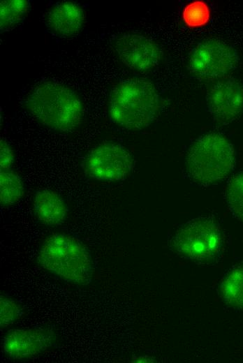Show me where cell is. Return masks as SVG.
Listing matches in <instances>:
<instances>
[{
    "mask_svg": "<svg viewBox=\"0 0 243 363\" xmlns=\"http://www.w3.org/2000/svg\"><path fill=\"white\" fill-rule=\"evenodd\" d=\"M27 107L41 124L57 131L77 128L83 118V107L71 88L54 82L37 84L27 98Z\"/></svg>",
    "mask_w": 243,
    "mask_h": 363,
    "instance_id": "cell-1",
    "label": "cell"
},
{
    "mask_svg": "<svg viewBox=\"0 0 243 363\" xmlns=\"http://www.w3.org/2000/svg\"><path fill=\"white\" fill-rule=\"evenodd\" d=\"M160 101L158 91L149 80L130 78L112 90L110 114L112 121L129 130L142 129L158 116Z\"/></svg>",
    "mask_w": 243,
    "mask_h": 363,
    "instance_id": "cell-2",
    "label": "cell"
},
{
    "mask_svg": "<svg viewBox=\"0 0 243 363\" xmlns=\"http://www.w3.org/2000/svg\"><path fill=\"white\" fill-rule=\"evenodd\" d=\"M37 258L42 267L66 281L86 285L91 281L94 263L91 254L72 235L63 233L50 235L43 242Z\"/></svg>",
    "mask_w": 243,
    "mask_h": 363,
    "instance_id": "cell-3",
    "label": "cell"
},
{
    "mask_svg": "<svg viewBox=\"0 0 243 363\" xmlns=\"http://www.w3.org/2000/svg\"><path fill=\"white\" fill-rule=\"evenodd\" d=\"M236 154L233 145L223 135L211 133L196 140L186 158L191 179L200 186H209L224 179L235 168Z\"/></svg>",
    "mask_w": 243,
    "mask_h": 363,
    "instance_id": "cell-4",
    "label": "cell"
},
{
    "mask_svg": "<svg viewBox=\"0 0 243 363\" xmlns=\"http://www.w3.org/2000/svg\"><path fill=\"white\" fill-rule=\"evenodd\" d=\"M223 244L221 230L209 218L192 220L177 232L173 246L185 258L200 263H209L216 259Z\"/></svg>",
    "mask_w": 243,
    "mask_h": 363,
    "instance_id": "cell-5",
    "label": "cell"
},
{
    "mask_svg": "<svg viewBox=\"0 0 243 363\" xmlns=\"http://www.w3.org/2000/svg\"><path fill=\"white\" fill-rule=\"evenodd\" d=\"M237 51L229 44L216 38L199 42L191 50L189 65L191 73L202 80L223 78L238 64Z\"/></svg>",
    "mask_w": 243,
    "mask_h": 363,
    "instance_id": "cell-6",
    "label": "cell"
},
{
    "mask_svg": "<svg viewBox=\"0 0 243 363\" xmlns=\"http://www.w3.org/2000/svg\"><path fill=\"white\" fill-rule=\"evenodd\" d=\"M133 165L132 156L124 147L105 143L91 151L86 161V170L96 179L114 182L126 178Z\"/></svg>",
    "mask_w": 243,
    "mask_h": 363,
    "instance_id": "cell-7",
    "label": "cell"
},
{
    "mask_svg": "<svg viewBox=\"0 0 243 363\" xmlns=\"http://www.w3.org/2000/svg\"><path fill=\"white\" fill-rule=\"evenodd\" d=\"M206 105L217 123L233 122L243 113V84L232 77L220 79L208 90Z\"/></svg>",
    "mask_w": 243,
    "mask_h": 363,
    "instance_id": "cell-8",
    "label": "cell"
},
{
    "mask_svg": "<svg viewBox=\"0 0 243 363\" xmlns=\"http://www.w3.org/2000/svg\"><path fill=\"white\" fill-rule=\"evenodd\" d=\"M114 49L126 67L140 72L154 68L162 57L159 45L152 38L139 34L127 33L118 36Z\"/></svg>",
    "mask_w": 243,
    "mask_h": 363,
    "instance_id": "cell-9",
    "label": "cell"
},
{
    "mask_svg": "<svg viewBox=\"0 0 243 363\" xmlns=\"http://www.w3.org/2000/svg\"><path fill=\"white\" fill-rule=\"evenodd\" d=\"M55 341L54 332L48 329H12L2 339V350L10 358L22 360L43 353Z\"/></svg>",
    "mask_w": 243,
    "mask_h": 363,
    "instance_id": "cell-10",
    "label": "cell"
},
{
    "mask_svg": "<svg viewBox=\"0 0 243 363\" xmlns=\"http://www.w3.org/2000/svg\"><path fill=\"white\" fill-rule=\"evenodd\" d=\"M47 24L59 36L77 34L84 24V13L78 4L63 1L54 5L47 15Z\"/></svg>",
    "mask_w": 243,
    "mask_h": 363,
    "instance_id": "cell-11",
    "label": "cell"
},
{
    "mask_svg": "<svg viewBox=\"0 0 243 363\" xmlns=\"http://www.w3.org/2000/svg\"><path fill=\"white\" fill-rule=\"evenodd\" d=\"M34 208L37 218L47 225L61 224L66 219L68 211L62 198L54 191L49 189L36 192Z\"/></svg>",
    "mask_w": 243,
    "mask_h": 363,
    "instance_id": "cell-12",
    "label": "cell"
},
{
    "mask_svg": "<svg viewBox=\"0 0 243 363\" xmlns=\"http://www.w3.org/2000/svg\"><path fill=\"white\" fill-rule=\"evenodd\" d=\"M223 298L230 306L243 308V265L233 267L224 277L221 287Z\"/></svg>",
    "mask_w": 243,
    "mask_h": 363,
    "instance_id": "cell-13",
    "label": "cell"
},
{
    "mask_svg": "<svg viewBox=\"0 0 243 363\" xmlns=\"http://www.w3.org/2000/svg\"><path fill=\"white\" fill-rule=\"evenodd\" d=\"M24 186L21 178L12 170L0 172V202L8 207L17 202L23 196Z\"/></svg>",
    "mask_w": 243,
    "mask_h": 363,
    "instance_id": "cell-14",
    "label": "cell"
},
{
    "mask_svg": "<svg viewBox=\"0 0 243 363\" xmlns=\"http://www.w3.org/2000/svg\"><path fill=\"white\" fill-rule=\"evenodd\" d=\"M29 1L6 0L0 3V27L1 31L8 30L20 22L27 14Z\"/></svg>",
    "mask_w": 243,
    "mask_h": 363,
    "instance_id": "cell-15",
    "label": "cell"
},
{
    "mask_svg": "<svg viewBox=\"0 0 243 363\" xmlns=\"http://www.w3.org/2000/svg\"><path fill=\"white\" fill-rule=\"evenodd\" d=\"M225 198L233 216L243 223V171L229 180L225 191Z\"/></svg>",
    "mask_w": 243,
    "mask_h": 363,
    "instance_id": "cell-16",
    "label": "cell"
},
{
    "mask_svg": "<svg viewBox=\"0 0 243 363\" xmlns=\"http://www.w3.org/2000/svg\"><path fill=\"white\" fill-rule=\"evenodd\" d=\"M22 314L20 304L12 298L1 295L0 297V325L5 328L17 320Z\"/></svg>",
    "mask_w": 243,
    "mask_h": 363,
    "instance_id": "cell-17",
    "label": "cell"
},
{
    "mask_svg": "<svg viewBox=\"0 0 243 363\" xmlns=\"http://www.w3.org/2000/svg\"><path fill=\"white\" fill-rule=\"evenodd\" d=\"M14 162V153L10 146L4 140L0 142L1 170H9Z\"/></svg>",
    "mask_w": 243,
    "mask_h": 363,
    "instance_id": "cell-18",
    "label": "cell"
}]
</instances>
